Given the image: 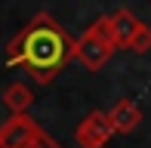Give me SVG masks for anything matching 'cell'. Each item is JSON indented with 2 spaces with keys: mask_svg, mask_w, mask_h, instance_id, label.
<instances>
[{
  "mask_svg": "<svg viewBox=\"0 0 151 148\" xmlns=\"http://www.w3.org/2000/svg\"><path fill=\"white\" fill-rule=\"evenodd\" d=\"M71 59L74 40L50 12H37L6 46V65H25L40 86L52 83Z\"/></svg>",
  "mask_w": 151,
  "mask_h": 148,
  "instance_id": "obj_1",
  "label": "cell"
},
{
  "mask_svg": "<svg viewBox=\"0 0 151 148\" xmlns=\"http://www.w3.org/2000/svg\"><path fill=\"white\" fill-rule=\"evenodd\" d=\"M37 139H43V130L28 114H12L0 126V148H31Z\"/></svg>",
  "mask_w": 151,
  "mask_h": 148,
  "instance_id": "obj_2",
  "label": "cell"
},
{
  "mask_svg": "<svg viewBox=\"0 0 151 148\" xmlns=\"http://www.w3.org/2000/svg\"><path fill=\"white\" fill-rule=\"evenodd\" d=\"M114 136V124L108 117V111H90L74 130L80 148H105V142Z\"/></svg>",
  "mask_w": 151,
  "mask_h": 148,
  "instance_id": "obj_3",
  "label": "cell"
},
{
  "mask_svg": "<svg viewBox=\"0 0 151 148\" xmlns=\"http://www.w3.org/2000/svg\"><path fill=\"white\" fill-rule=\"evenodd\" d=\"M111 52H114V46H108L102 37H96L90 28L80 37H74V59H77L83 68H90V71H99L102 65L111 59Z\"/></svg>",
  "mask_w": 151,
  "mask_h": 148,
  "instance_id": "obj_4",
  "label": "cell"
},
{
  "mask_svg": "<svg viewBox=\"0 0 151 148\" xmlns=\"http://www.w3.org/2000/svg\"><path fill=\"white\" fill-rule=\"evenodd\" d=\"M108 117H111V124H114V133H117V136H127V133H133L136 126L142 124V108L133 99H120V102L108 111Z\"/></svg>",
  "mask_w": 151,
  "mask_h": 148,
  "instance_id": "obj_5",
  "label": "cell"
},
{
  "mask_svg": "<svg viewBox=\"0 0 151 148\" xmlns=\"http://www.w3.org/2000/svg\"><path fill=\"white\" fill-rule=\"evenodd\" d=\"M111 22H114V34H117V46H123V50L133 43V37L139 34V28L145 25L139 16H136V12H129V9L111 12Z\"/></svg>",
  "mask_w": 151,
  "mask_h": 148,
  "instance_id": "obj_6",
  "label": "cell"
},
{
  "mask_svg": "<svg viewBox=\"0 0 151 148\" xmlns=\"http://www.w3.org/2000/svg\"><path fill=\"white\" fill-rule=\"evenodd\" d=\"M3 105H6L12 114H28V108L34 105V93H31V86L22 83V80L9 83V86L3 90Z\"/></svg>",
  "mask_w": 151,
  "mask_h": 148,
  "instance_id": "obj_7",
  "label": "cell"
},
{
  "mask_svg": "<svg viewBox=\"0 0 151 148\" xmlns=\"http://www.w3.org/2000/svg\"><path fill=\"white\" fill-rule=\"evenodd\" d=\"M90 31H93L96 37H102L108 46H114V50H117V34H114V22H111V16H99V19L90 25Z\"/></svg>",
  "mask_w": 151,
  "mask_h": 148,
  "instance_id": "obj_8",
  "label": "cell"
},
{
  "mask_svg": "<svg viewBox=\"0 0 151 148\" xmlns=\"http://www.w3.org/2000/svg\"><path fill=\"white\" fill-rule=\"evenodd\" d=\"M127 50L139 52V56H142V52H151V28H148V25H142V28H139V34L133 37V43H129Z\"/></svg>",
  "mask_w": 151,
  "mask_h": 148,
  "instance_id": "obj_9",
  "label": "cell"
}]
</instances>
